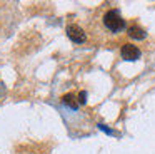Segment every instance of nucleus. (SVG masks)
<instances>
[{"instance_id":"7ed1b4c3","label":"nucleus","mask_w":155,"mask_h":154,"mask_svg":"<svg viewBox=\"0 0 155 154\" xmlns=\"http://www.w3.org/2000/svg\"><path fill=\"white\" fill-rule=\"evenodd\" d=\"M120 54H122V59H125V60H137L138 57H140L138 47L132 45V44H125V45L122 47Z\"/></svg>"},{"instance_id":"20e7f679","label":"nucleus","mask_w":155,"mask_h":154,"mask_svg":"<svg viewBox=\"0 0 155 154\" xmlns=\"http://www.w3.org/2000/svg\"><path fill=\"white\" fill-rule=\"evenodd\" d=\"M128 35H130L132 39L142 40V39L147 37V32H145L142 27H138V25H132V27H128Z\"/></svg>"},{"instance_id":"0eeeda50","label":"nucleus","mask_w":155,"mask_h":154,"mask_svg":"<svg viewBox=\"0 0 155 154\" xmlns=\"http://www.w3.org/2000/svg\"><path fill=\"white\" fill-rule=\"evenodd\" d=\"M98 127H100V129H102V131H105V132H107V134H114V132H112V131H110V129H108V127H105V126H104V124H98Z\"/></svg>"},{"instance_id":"39448f33","label":"nucleus","mask_w":155,"mask_h":154,"mask_svg":"<svg viewBox=\"0 0 155 154\" xmlns=\"http://www.w3.org/2000/svg\"><path fill=\"white\" fill-rule=\"evenodd\" d=\"M62 102H64L65 106H68L70 109H77L78 107V100H75L74 94H67V96H64L62 97Z\"/></svg>"},{"instance_id":"f03ea898","label":"nucleus","mask_w":155,"mask_h":154,"mask_svg":"<svg viewBox=\"0 0 155 154\" xmlns=\"http://www.w3.org/2000/svg\"><path fill=\"white\" fill-rule=\"evenodd\" d=\"M67 35H68V39L75 44H84L85 39H87L85 32L78 25H68L67 27Z\"/></svg>"},{"instance_id":"f257e3e1","label":"nucleus","mask_w":155,"mask_h":154,"mask_svg":"<svg viewBox=\"0 0 155 154\" xmlns=\"http://www.w3.org/2000/svg\"><path fill=\"white\" fill-rule=\"evenodd\" d=\"M104 23L108 30H112V32H120L125 27V20L120 17L118 10H108L104 15Z\"/></svg>"},{"instance_id":"423d86ee","label":"nucleus","mask_w":155,"mask_h":154,"mask_svg":"<svg viewBox=\"0 0 155 154\" xmlns=\"http://www.w3.org/2000/svg\"><path fill=\"white\" fill-rule=\"evenodd\" d=\"M77 100L80 104H85V102H87V92H85V90H82V92L78 94V99Z\"/></svg>"}]
</instances>
